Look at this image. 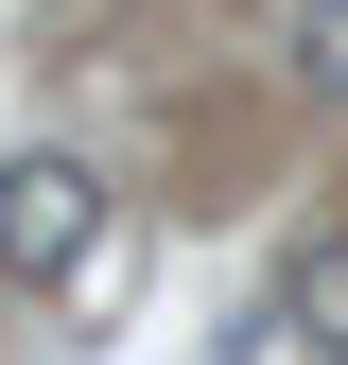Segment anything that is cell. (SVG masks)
<instances>
[{"label":"cell","instance_id":"1","mask_svg":"<svg viewBox=\"0 0 348 365\" xmlns=\"http://www.w3.org/2000/svg\"><path fill=\"white\" fill-rule=\"evenodd\" d=\"M105 244V174L87 157H0V279H87Z\"/></svg>","mask_w":348,"mask_h":365},{"label":"cell","instance_id":"2","mask_svg":"<svg viewBox=\"0 0 348 365\" xmlns=\"http://www.w3.org/2000/svg\"><path fill=\"white\" fill-rule=\"evenodd\" d=\"M279 331L348 365V226H314V244H296V261H279Z\"/></svg>","mask_w":348,"mask_h":365},{"label":"cell","instance_id":"3","mask_svg":"<svg viewBox=\"0 0 348 365\" xmlns=\"http://www.w3.org/2000/svg\"><path fill=\"white\" fill-rule=\"evenodd\" d=\"M296 70H314L331 105H348V0H314V18H296Z\"/></svg>","mask_w":348,"mask_h":365}]
</instances>
